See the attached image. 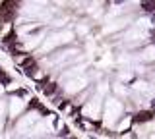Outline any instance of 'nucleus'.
Instances as JSON below:
<instances>
[{"label":"nucleus","instance_id":"1","mask_svg":"<svg viewBox=\"0 0 155 139\" xmlns=\"http://www.w3.org/2000/svg\"><path fill=\"white\" fill-rule=\"evenodd\" d=\"M76 43H78V37H76L74 29H70V27H66V29H51V31L47 33L43 44L39 46V50L35 52V56L43 58L47 54H51V52L60 50L64 46H72V44H76Z\"/></svg>","mask_w":155,"mask_h":139},{"label":"nucleus","instance_id":"4","mask_svg":"<svg viewBox=\"0 0 155 139\" xmlns=\"http://www.w3.org/2000/svg\"><path fill=\"white\" fill-rule=\"evenodd\" d=\"M8 116V97L0 99V118H6Z\"/></svg>","mask_w":155,"mask_h":139},{"label":"nucleus","instance_id":"5","mask_svg":"<svg viewBox=\"0 0 155 139\" xmlns=\"http://www.w3.org/2000/svg\"><path fill=\"white\" fill-rule=\"evenodd\" d=\"M4 97H6V89L0 85V99H4Z\"/></svg>","mask_w":155,"mask_h":139},{"label":"nucleus","instance_id":"3","mask_svg":"<svg viewBox=\"0 0 155 139\" xmlns=\"http://www.w3.org/2000/svg\"><path fill=\"white\" fill-rule=\"evenodd\" d=\"M6 97H8V116H6V120H8V124H14L19 116H23V114L27 112V104H29V102L21 101V99H18V97H14V95H6Z\"/></svg>","mask_w":155,"mask_h":139},{"label":"nucleus","instance_id":"2","mask_svg":"<svg viewBox=\"0 0 155 139\" xmlns=\"http://www.w3.org/2000/svg\"><path fill=\"white\" fill-rule=\"evenodd\" d=\"M124 114H126V102L116 99L115 95H109L105 99L103 114H101V126H103V129L115 132L116 124L124 118Z\"/></svg>","mask_w":155,"mask_h":139}]
</instances>
